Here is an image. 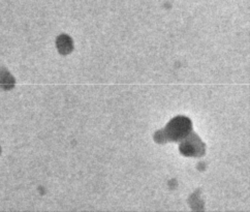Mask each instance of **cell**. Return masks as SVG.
Segmentation results:
<instances>
[{
    "instance_id": "cell-1",
    "label": "cell",
    "mask_w": 250,
    "mask_h": 212,
    "mask_svg": "<svg viewBox=\"0 0 250 212\" xmlns=\"http://www.w3.org/2000/svg\"><path fill=\"white\" fill-rule=\"evenodd\" d=\"M191 131V121L184 116H178L167 123V126L158 131L155 135V140L159 143L167 141L178 142L183 140Z\"/></svg>"
},
{
    "instance_id": "cell-2",
    "label": "cell",
    "mask_w": 250,
    "mask_h": 212,
    "mask_svg": "<svg viewBox=\"0 0 250 212\" xmlns=\"http://www.w3.org/2000/svg\"><path fill=\"white\" fill-rule=\"evenodd\" d=\"M180 151L187 156H201L205 153V145L194 132H189L180 143Z\"/></svg>"
}]
</instances>
